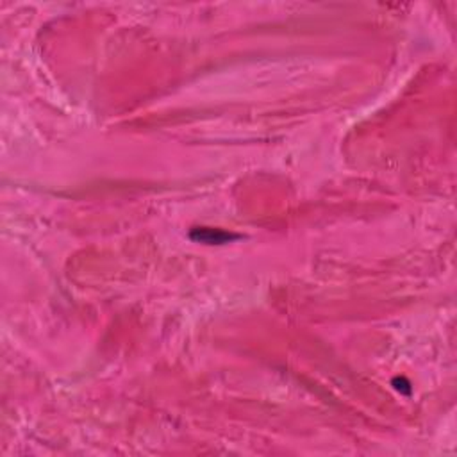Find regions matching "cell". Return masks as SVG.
I'll return each mask as SVG.
<instances>
[{"label": "cell", "instance_id": "cell-1", "mask_svg": "<svg viewBox=\"0 0 457 457\" xmlns=\"http://www.w3.org/2000/svg\"><path fill=\"white\" fill-rule=\"evenodd\" d=\"M190 238L206 245H223L238 238V234H231L222 229H211V227H197L190 232Z\"/></svg>", "mask_w": 457, "mask_h": 457}]
</instances>
